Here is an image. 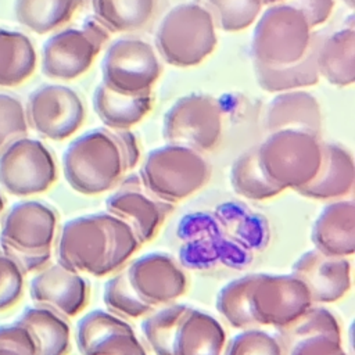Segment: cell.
<instances>
[{
  "instance_id": "ab89813d",
  "label": "cell",
  "mask_w": 355,
  "mask_h": 355,
  "mask_svg": "<svg viewBox=\"0 0 355 355\" xmlns=\"http://www.w3.org/2000/svg\"><path fill=\"white\" fill-rule=\"evenodd\" d=\"M0 355H37L29 330L18 322L0 326Z\"/></svg>"
},
{
  "instance_id": "484cf974",
  "label": "cell",
  "mask_w": 355,
  "mask_h": 355,
  "mask_svg": "<svg viewBox=\"0 0 355 355\" xmlns=\"http://www.w3.org/2000/svg\"><path fill=\"white\" fill-rule=\"evenodd\" d=\"M32 334L37 355H67L71 329L68 322L46 306L26 308L17 320Z\"/></svg>"
},
{
  "instance_id": "7bdbcfd3",
  "label": "cell",
  "mask_w": 355,
  "mask_h": 355,
  "mask_svg": "<svg viewBox=\"0 0 355 355\" xmlns=\"http://www.w3.org/2000/svg\"><path fill=\"white\" fill-rule=\"evenodd\" d=\"M262 6H273V4H279V3H284L286 0H261Z\"/></svg>"
},
{
  "instance_id": "83f0119b",
  "label": "cell",
  "mask_w": 355,
  "mask_h": 355,
  "mask_svg": "<svg viewBox=\"0 0 355 355\" xmlns=\"http://www.w3.org/2000/svg\"><path fill=\"white\" fill-rule=\"evenodd\" d=\"M157 0H92L93 17L110 32H135L151 19Z\"/></svg>"
},
{
  "instance_id": "4fadbf2b",
  "label": "cell",
  "mask_w": 355,
  "mask_h": 355,
  "mask_svg": "<svg viewBox=\"0 0 355 355\" xmlns=\"http://www.w3.org/2000/svg\"><path fill=\"white\" fill-rule=\"evenodd\" d=\"M57 225L55 211L40 201H21L4 216L0 243L31 254H51Z\"/></svg>"
},
{
  "instance_id": "ffe728a7",
  "label": "cell",
  "mask_w": 355,
  "mask_h": 355,
  "mask_svg": "<svg viewBox=\"0 0 355 355\" xmlns=\"http://www.w3.org/2000/svg\"><path fill=\"white\" fill-rule=\"evenodd\" d=\"M315 250L329 257L347 258L355 251V202L338 200L327 204L311 233Z\"/></svg>"
},
{
  "instance_id": "603a6c76",
  "label": "cell",
  "mask_w": 355,
  "mask_h": 355,
  "mask_svg": "<svg viewBox=\"0 0 355 355\" xmlns=\"http://www.w3.org/2000/svg\"><path fill=\"white\" fill-rule=\"evenodd\" d=\"M323 36L324 35L320 32H313L305 55L294 64L286 67H266L254 62L258 85L270 93L301 90L302 87L316 85L320 78L316 65V53Z\"/></svg>"
},
{
  "instance_id": "74e56055",
  "label": "cell",
  "mask_w": 355,
  "mask_h": 355,
  "mask_svg": "<svg viewBox=\"0 0 355 355\" xmlns=\"http://www.w3.org/2000/svg\"><path fill=\"white\" fill-rule=\"evenodd\" d=\"M225 355H283L276 338L266 331L247 329L227 345Z\"/></svg>"
},
{
  "instance_id": "ac0fdd59",
  "label": "cell",
  "mask_w": 355,
  "mask_h": 355,
  "mask_svg": "<svg viewBox=\"0 0 355 355\" xmlns=\"http://www.w3.org/2000/svg\"><path fill=\"white\" fill-rule=\"evenodd\" d=\"M87 283L78 273L62 265L43 268L31 282L29 293L39 306H46L61 316H75L87 302Z\"/></svg>"
},
{
  "instance_id": "6da1fadb",
  "label": "cell",
  "mask_w": 355,
  "mask_h": 355,
  "mask_svg": "<svg viewBox=\"0 0 355 355\" xmlns=\"http://www.w3.org/2000/svg\"><path fill=\"white\" fill-rule=\"evenodd\" d=\"M140 247L133 229L110 212L73 218L64 223L58 263L73 272L105 276L122 266Z\"/></svg>"
},
{
  "instance_id": "7402d4cb",
  "label": "cell",
  "mask_w": 355,
  "mask_h": 355,
  "mask_svg": "<svg viewBox=\"0 0 355 355\" xmlns=\"http://www.w3.org/2000/svg\"><path fill=\"white\" fill-rule=\"evenodd\" d=\"M316 65L319 76L334 86H349L355 80V26L354 21L329 36H323Z\"/></svg>"
},
{
  "instance_id": "ee69618b",
  "label": "cell",
  "mask_w": 355,
  "mask_h": 355,
  "mask_svg": "<svg viewBox=\"0 0 355 355\" xmlns=\"http://www.w3.org/2000/svg\"><path fill=\"white\" fill-rule=\"evenodd\" d=\"M341 1H343L348 8H351V10L355 7V0H341Z\"/></svg>"
},
{
  "instance_id": "f546056e",
  "label": "cell",
  "mask_w": 355,
  "mask_h": 355,
  "mask_svg": "<svg viewBox=\"0 0 355 355\" xmlns=\"http://www.w3.org/2000/svg\"><path fill=\"white\" fill-rule=\"evenodd\" d=\"M316 336H326L341 341L337 318L323 306H311L288 324L277 327V336L275 338L282 352L288 355L298 343Z\"/></svg>"
},
{
  "instance_id": "2e32d148",
  "label": "cell",
  "mask_w": 355,
  "mask_h": 355,
  "mask_svg": "<svg viewBox=\"0 0 355 355\" xmlns=\"http://www.w3.org/2000/svg\"><path fill=\"white\" fill-rule=\"evenodd\" d=\"M76 343L82 355H147L133 329L107 311H92L76 327Z\"/></svg>"
},
{
  "instance_id": "7a4b0ae2",
  "label": "cell",
  "mask_w": 355,
  "mask_h": 355,
  "mask_svg": "<svg viewBox=\"0 0 355 355\" xmlns=\"http://www.w3.org/2000/svg\"><path fill=\"white\" fill-rule=\"evenodd\" d=\"M67 183L82 194H100L114 187L128 172L115 130L98 128L76 137L62 155Z\"/></svg>"
},
{
  "instance_id": "836d02e7",
  "label": "cell",
  "mask_w": 355,
  "mask_h": 355,
  "mask_svg": "<svg viewBox=\"0 0 355 355\" xmlns=\"http://www.w3.org/2000/svg\"><path fill=\"white\" fill-rule=\"evenodd\" d=\"M215 28L225 32H239L252 25L261 12V0H205Z\"/></svg>"
},
{
  "instance_id": "f1b7e54d",
  "label": "cell",
  "mask_w": 355,
  "mask_h": 355,
  "mask_svg": "<svg viewBox=\"0 0 355 355\" xmlns=\"http://www.w3.org/2000/svg\"><path fill=\"white\" fill-rule=\"evenodd\" d=\"M82 3L83 0H15L14 12L22 26L44 35L67 24Z\"/></svg>"
},
{
  "instance_id": "3957f363",
  "label": "cell",
  "mask_w": 355,
  "mask_h": 355,
  "mask_svg": "<svg viewBox=\"0 0 355 355\" xmlns=\"http://www.w3.org/2000/svg\"><path fill=\"white\" fill-rule=\"evenodd\" d=\"M218 43L215 24L198 3L171 8L155 32V47L166 64L186 68L204 61Z\"/></svg>"
},
{
  "instance_id": "d6a6232c",
  "label": "cell",
  "mask_w": 355,
  "mask_h": 355,
  "mask_svg": "<svg viewBox=\"0 0 355 355\" xmlns=\"http://www.w3.org/2000/svg\"><path fill=\"white\" fill-rule=\"evenodd\" d=\"M257 275H247L229 282L218 294L216 309L236 329H250L257 323L251 315L250 293Z\"/></svg>"
},
{
  "instance_id": "e575fe53",
  "label": "cell",
  "mask_w": 355,
  "mask_h": 355,
  "mask_svg": "<svg viewBox=\"0 0 355 355\" xmlns=\"http://www.w3.org/2000/svg\"><path fill=\"white\" fill-rule=\"evenodd\" d=\"M103 298L108 311L119 318H140L153 309L133 290L126 269L105 283Z\"/></svg>"
},
{
  "instance_id": "7c38bea8",
  "label": "cell",
  "mask_w": 355,
  "mask_h": 355,
  "mask_svg": "<svg viewBox=\"0 0 355 355\" xmlns=\"http://www.w3.org/2000/svg\"><path fill=\"white\" fill-rule=\"evenodd\" d=\"M25 112L28 125L39 135L58 141L71 137L85 119L82 98L64 85H43L33 90Z\"/></svg>"
},
{
  "instance_id": "5b68a950",
  "label": "cell",
  "mask_w": 355,
  "mask_h": 355,
  "mask_svg": "<svg viewBox=\"0 0 355 355\" xmlns=\"http://www.w3.org/2000/svg\"><path fill=\"white\" fill-rule=\"evenodd\" d=\"M258 159L266 179L280 189L298 190L316 175L322 159L320 139L298 132L277 130L258 146Z\"/></svg>"
},
{
  "instance_id": "9c48e42d",
  "label": "cell",
  "mask_w": 355,
  "mask_h": 355,
  "mask_svg": "<svg viewBox=\"0 0 355 355\" xmlns=\"http://www.w3.org/2000/svg\"><path fill=\"white\" fill-rule=\"evenodd\" d=\"M161 64L154 47L139 37L115 40L101 62V83L121 94L151 92L161 75Z\"/></svg>"
},
{
  "instance_id": "277c9868",
  "label": "cell",
  "mask_w": 355,
  "mask_h": 355,
  "mask_svg": "<svg viewBox=\"0 0 355 355\" xmlns=\"http://www.w3.org/2000/svg\"><path fill=\"white\" fill-rule=\"evenodd\" d=\"M209 176V164L201 153L176 144L151 150L139 173L143 187L169 204L200 190Z\"/></svg>"
},
{
  "instance_id": "4316f807",
  "label": "cell",
  "mask_w": 355,
  "mask_h": 355,
  "mask_svg": "<svg viewBox=\"0 0 355 355\" xmlns=\"http://www.w3.org/2000/svg\"><path fill=\"white\" fill-rule=\"evenodd\" d=\"M36 50L31 39L18 31L0 28V86H18L36 68Z\"/></svg>"
},
{
  "instance_id": "60d3db41",
  "label": "cell",
  "mask_w": 355,
  "mask_h": 355,
  "mask_svg": "<svg viewBox=\"0 0 355 355\" xmlns=\"http://www.w3.org/2000/svg\"><path fill=\"white\" fill-rule=\"evenodd\" d=\"M284 3L297 8L311 28L324 24L334 8V0H286Z\"/></svg>"
},
{
  "instance_id": "ba28073f",
  "label": "cell",
  "mask_w": 355,
  "mask_h": 355,
  "mask_svg": "<svg viewBox=\"0 0 355 355\" xmlns=\"http://www.w3.org/2000/svg\"><path fill=\"white\" fill-rule=\"evenodd\" d=\"M162 135L168 144L202 153L212 150L222 135V110L208 96L191 93L180 97L165 114Z\"/></svg>"
},
{
  "instance_id": "d590c367",
  "label": "cell",
  "mask_w": 355,
  "mask_h": 355,
  "mask_svg": "<svg viewBox=\"0 0 355 355\" xmlns=\"http://www.w3.org/2000/svg\"><path fill=\"white\" fill-rule=\"evenodd\" d=\"M219 226L232 230L245 241H261L266 233V222L240 202L220 204L215 211Z\"/></svg>"
},
{
  "instance_id": "f6af8a7d",
  "label": "cell",
  "mask_w": 355,
  "mask_h": 355,
  "mask_svg": "<svg viewBox=\"0 0 355 355\" xmlns=\"http://www.w3.org/2000/svg\"><path fill=\"white\" fill-rule=\"evenodd\" d=\"M3 209H4V198H3V196L0 194V215H1Z\"/></svg>"
},
{
  "instance_id": "d4e9b609",
  "label": "cell",
  "mask_w": 355,
  "mask_h": 355,
  "mask_svg": "<svg viewBox=\"0 0 355 355\" xmlns=\"http://www.w3.org/2000/svg\"><path fill=\"white\" fill-rule=\"evenodd\" d=\"M151 92L121 94L100 83L93 96V108L100 121L111 130H129L151 110Z\"/></svg>"
},
{
  "instance_id": "4dcf8cb0",
  "label": "cell",
  "mask_w": 355,
  "mask_h": 355,
  "mask_svg": "<svg viewBox=\"0 0 355 355\" xmlns=\"http://www.w3.org/2000/svg\"><path fill=\"white\" fill-rule=\"evenodd\" d=\"M230 183L237 194L248 200H266L282 193L263 175L258 159V146L250 147L236 158L230 169Z\"/></svg>"
},
{
  "instance_id": "1f68e13d",
  "label": "cell",
  "mask_w": 355,
  "mask_h": 355,
  "mask_svg": "<svg viewBox=\"0 0 355 355\" xmlns=\"http://www.w3.org/2000/svg\"><path fill=\"white\" fill-rule=\"evenodd\" d=\"M190 306L184 304L169 305L150 315L141 322L146 343L155 355H172L175 338Z\"/></svg>"
},
{
  "instance_id": "5bb4252c",
  "label": "cell",
  "mask_w": 355,
  "mask_h": 355,
  "mask_svg": "<svg viewBox=\"0 0 355 355\" xmlns=\"http://www.w3.org/2000/svg\"><path fill=\"white\" fill-rule=\"evenodd\" d=\"M105 208L107 212L126 222L143 244L158 233L173 204L154 197L143 187L139 176H130L107 198Z\"/></svg>"
},
{
  "instance_id": "8fae6325",
  "label": "cell",
  "mask_w": 355,
  "mask_h": 355,
  "mask_svg": "<svg viewBox=\"0 0 355 355\" xmlns=\"http://www.w3.org/2000/svg\"><path fill=\"white\" fill-rule=\"evenodd\" d=\"M306 286L294 275H257L250 293L251 315L257 324L282 327L312 306Z\"/></svg>"
},
{
  "instance_id": "44dd1931",
  "label": "cell",
  "mask_w": 355,
  "mask_h": 355,
  "mask_svg": "<svg viewBox=\"0 0 355 355\" xmlns=\"http://www.w3.org/2000/svg\"><path fill=\"white\" fill-rule=\"evenodd\" d=\"M354 180L351 153L337 143H322V159L315 178L295 191L313 200H337L352 191Z\"/></svg>"
},
{
  "instance_id": "9a60e30c",
  "label": "cell",
  "mask_w": 355,
  "mask_h": 355,
  "mask_svg": "<svg viewBox=\"0 0 355 355\" xmlns=\"http://www.w3.org/2000/svg\"><path fill=\"white\" fill-rule=\"evenodd\" d=\"M126 272L133 290L151 308L178 300L187 287L186 275L168 254L143 255L135 259Z\"/></svg>"
},
{
  "instance_id": "b9f144b4",
  "label": "cell",
  "mask_w": 355,
  "mask_h": 355,
  "mask_svg": "<svg viewBox=\"0 0 355 355\" xmlns=\"http://www.w3.org/2000/svg\"><path fill=\"white\" fill-rule=\"evenodd\" d=\"M288 355H348L341 347V341L316 336L298 343Z\"/></svg>"
},
{
  "instance_id": "52a82bcc",
  "label": "cell",
  "mask_w": 355,
  "mask_h": 355,
  "mask_svg": "<svg viewBox=\"0 0 355 355\" xmlns=\"http://www.w3.org/2000/svg\"><path fill=\"white\" fill-rule=\"evenodd\" d=\"M110 32L89 17L80 28H65L43 44L42 71L47 78L72 80L85 73L110 37Z\"/></svg>"
},
{
  "instance_id": "d6986e66",
  "label": "cell",
  "mask_w": 355,
  "mask_h": 355,
  "mask_svg": "<svg viewBox=\"0 0 355 355\" xmlns=\"http://www.w3.org/2000/svg\"><path fill=\"white\" fill-rule=\"evenodd\" d=\"M263 126L268 133L298 130L320 139V105L315 96L305 90L277 93L266 107Z\"/></svg>"
},
{
  "instance_id": "30bf717a",
  "label": "cell",
  "mask_w": 355,
  "mask_h": 355,
  "mask_svg": "<svg viewBox=\"0 0 355 355\" xmlns=\"http://www.w3.org/2000/svg\"><path fill=\"white\" fill-rule=\"evenodd\" d=\"M55 180L54 158L40 140L24 136L0 151V184L10 194H39Z\"/></svg>"
},
{
  "instance_id": "e0dca14e",
  "label": "cell",
  "mask_w": 355,
  "mask_h": 355,
  "mask_svg": "<svg viewBox=\"0 0 355 355\" xmlns=\"http://www.w3.org/2000/svg\"><path fill=\"white\" fill-rule=\"evenodd\" d=\"M291 275L306 286L312 302H334L351 288L349 261L324 255L315 248L304 252L294 262Z\"/></svg>"
},
{
  "instance_id": "f35d334b",
  "label": "cell",
  "mask_w": 355,
  "mask_h": 355,
  "mask_svg": "<svg viewBox=\"0 0 355 355\" xmlns=\"http://www.w3.org/2000/svg\"><path fill=\"white\" fill-rule=\"evenodd\" d=\"M24 290V273L10 258L0 254V311L12 306Z\"/></svg>"
},
{
  "instance_id": "cb8c5ba5",
  "label": "cell",
  "mask_w": 355,
  "mask_h": 355,
  "mask_svg": "<svg viewBox=\"0 0 355 355\" xmlns=\"http://www.w3.org/2000/svg\"><path fill=\"white\" fill-rule=\"evenodd\" d=\"M226 333L211 315L190 308L179 326L172 355H220Z\"/></svg>"
},
{
  "instance_id": "8992f818",
  "label": "cell",
  "mask_w": 355,
  "mask_h": 355,
  "mask_svg": "<svg viewBox=\"0 0 355 355\" xmlns=\"http://www.w3.org/2000/svg\"><path fill=\"white\" fill-rule=\"evenodd\" d=\"M311 29L297 8L286 3L269 6L252 32L254 62L266 67H286L300 61L309 47Z\"/></svg>"
},
{
  "instance_id": "8d00e7d4",
  "label": "cell",
  "mask_w": 355,
  "mask_h": 355,
  "mask_svg": "<svg viewBox=\"0 0 355 355\" xmlns=\"http://www.w3.org/2000/svg\"><path fill=\"white\" fill-rule=\"evenodd\" d=\"M26 112L22 103L7 93H0V151L11 141L26 136Z\"/></svg>"
}]
</instances>
